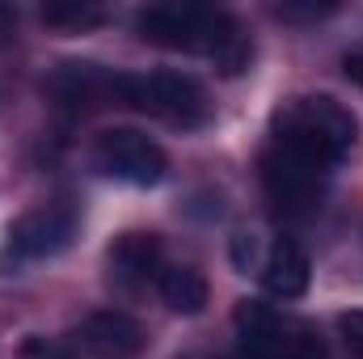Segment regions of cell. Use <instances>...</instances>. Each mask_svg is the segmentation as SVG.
Returning a JSON list of instances; mask_svg holds the SVG:
<instances>
[{"instance_id": "obj_11", "label": "cell", "mask_w": 363, "mask_h": 359, "mask_svg": "<svg viewBox=\"0 0 363 359\" xmlns=\"http://www.w3.org/2000/svg\"><path fill=\"white\" fill-rule=\"evenodd\" d=\"M262 283H267V292L279 296V300H300L304 292H308V279H313V263H308V254H304V245L300 241H291V237H279L271 250H267V258H262Z\"/></svg>"}, {"instance_id": "obj_15", "label": "cell", "mask_w": 363, "mask_h": 359, "mask_svg": "<svg viewBox=\"0 0 363 359\" xmlns=\"http://www.w3.org/2000/svg\"><path fill=\"white\" fill-rule=\"evenodd\" d=\"M233 267L241 270V275H250V270H262L258 241H254L250 233H237V237H233Z\"/></svg>"}, {"instance_id": "obj_4", "label": "cell", "mask_w": 363, "mask_h": 359, "mask_svg": "<svg viewBox=\"0 0 363 359\" xmlns=\"http://www.w3.org/2000/svg\"><path fill=\"white\" fill-rule=\"evenodd\" d=\"M325 178H330V170H321V165H313L279 144H271L262 157V190H267L271 207L287 220H308L321 207Z\"/></svg>"}, {"instance_id": "obj_8", "label": "cell", "mask_w": 363, "mask_h": 359, "mask_svg": "<svg viewBox=\"0 0 363 359\" xmlns=\"http://www.w3.org/2000/svg\"><path fill=\"white\" fill-rule=\"evenodd\" d=\"M161 258H165V245L157 233H144V228H131L123 237H114V245L106 250V267L110 279L127 292H140L148 287L152 279H161Z\"/></svg>"}, {"instance_id": "obj_14", "label": "cell", "mask_w": 363, "mask_h": 359, "mask_svg": "<svg viewBox=\"0 0 363 359\" xmlns=\"http://www.w3.org/2000/svg\"><path fill=\"white\" fill-rule=\"evenodd\" d=\"M283 359H330L321 334L308 326V321H291V334H287V347H283Z\"/></svg>"}, {"instance_id": "obj_1", "label": "cell", "mask_w": 363, "mask_h": 359, "mask_svg": "<svg viewBox=\"0 0 363 359\" xmlns=\"http://www.w3.org/2000/svg\"><path fill=\"white\" fill-rule=\"evenodd\" d=\"M135 34L165 51L207 55L224 77H241L254 55L241 26L228 13L203 4H148L135 13Z\"/></svg>"}, {"instance_id": "obj_17", "label": "cell", "mask_w": 363, "mask_h": 359, "mask_svg": "<svg viewBox=\"0 0 363 359\" xmlns=\"http://www.w3.org/2000/svg\"><path fill=\"white\" fill-rule=\"evenodd\" d=\"M283 21H313V17H330L334 4H279L274 9Z\"/></svg>"}, {"instance_id": "obj_16", "label": "cell", "mask_w": 363, "mask_h": 359, "mask_svg": "<svg viewBox=\"0 0 363 359\" xmlns=\"http://www.w3.org/2000/svg\"><path fill=\"white\" fill-rule=\"evenodd\" d=\"M338 330H342V343H347V351L351 359H363V313H342L338 317Z\"/></svg>"}, {"instance_id": "obj_13", "label": "cell", "mask_w": 363, "mask_h": 359, "mask_svg": "<svg viewBox=\"0 0 363 359\" xmlns=\"http://www.w3.org/2000/svg\"><path fill=\"white\" fill-rule=\"evenodd\" d=\"M101 21H106V9L81 4V0H60V4H47L43 9V26L64 30V34H85V30L101 26Z\"/></svg>"}, {"instance_id": "obj_10", "label": "cell", "mask_w": 363, "mask_h": 359, "mask_svg": "<svg viewBox=\"0 0 363 359\" xmlns=\"http://www.w3.org/2000/svg\"><path fill=\"white\" fill-rule=\"evenodd\" d=\"M64 106H118V72H106L97 64H60L47 81Z\"/></svg>"}, {"instance_id": "obj_9", "label": "cell", "mask_w": 363, "mask_h": 359, "mask_svg": "<svg viewBox=\"0 0 363 359\" xmlns=\"http://www.w3.org/2000/svg\"><path fill=\"white\" fill-rule=\"evenodd\" d=\"M233 330H237V347L245 359H283L291 317L274 313L262 300H241L233 313Z\"/></svg>"}, {"instance_id": "obj_19", "label": "cell", "mask_w": 363, "mask_h": 359, "mask_svg": "<svg viewBox=\"0 0 363 359\" xmlns=\"http://www.w3.org/2000/svg\"><path fill=\"white\" fill-rule=\"evenodd\" d=\"M342 72H347V81H351V85H359V89H363V55H347Z\"/></svg>"}, {"instance_id": "obj_3", "label": "cell", "mask_w": 363, "mask_h": 359, "mask_svg": "<svg viewBox=\"0 0 363 359\" xmlns=\"http://www.w3.org/2000/svg\"><path fill=\"white\" fill-rule=\"evenodd\" d=\"M118 106H131L140 114H152L169 127L194 131L211 123L207 89L186 72H118Z\"/></svg>"}, {"instance_id": "obj_20", "label": "cell", "mask_w": 363, "mask_h": 359, "mask_svg": "<svg viewBox=\"0 0 363 359\" xmlns=\"http://www.w3.org/2000/svg\"><path fill=\"white\" fill-rule=\"evenodd\" d=\"M13 26H17V13H13L9 4H0V38H9V34H13Z\"/></svg>"}, {"instance_id": "obj_18", "label": "cell", "mask_w": 363, "mask_h": 359, "mask_svg": "<svg viewBox=\"0 0 363 359\" xmlns=\"http://www.w3.org/2000/svg\"><path fill=\"white\" fill-rule=\"evenodd\" d=\"M26 359H68V355H64L60 347H47L43 338H30V343H26Z\"/></svg>"}, {"instance_id": "obj_12", "label": "cell", "mask_w": 363, "mask_h": 359, "mask_svg": "<svg viewBox=\"0 0 363 359\" xmlns=\"http://www.w3.org/2000/svg\"><path fill=\"white\" fill-rule=\"evenodd\" d=\"M157 292L169 304V313H178V317H199L207 309V300H211L207 279L194 267H165L161 279H157Z\"/></svg>"}, {"instance_id": "obj_7", "label": "cell", "mask_w": 363, "mask_h": 359, "mask_svg": "<svg viewBox=\"0 0 363 359\" xmlns=\"http://www.w3.org/2000/svg\"><path fill=\"white\" fill-rule=\"evenodd\" d=\"M72 343L89 359H140L148 347V334L135 317H127L118 309H101L72 330Z\"/></svg>"}, {"instance_id": "obj_6", "label": "cell", "mask_w": 363, "mask_h": 359, "mask_svg": "<svg viewBox=\"0 0 363 359\" xmlns=\"http://www.w3.org/2000/svg\"><path fill=\"white\" fill-rule=\"evenodd\" d=\"M77 228H81V216L72 203H47V207H34L26 211L21 220L9 224L4 233V254L13 263H43V258H55L64 254L72 241H77Z\"/></svg>"}, {"instance_id": "obj_5", "label": "cell", "mask_w": 363, "mask_h": 359, "mask_svg": "<svg viewBox=\"0 0 363 359\" xmlns=\"http://www.w3.org/2000/svg\"><path fill=\"white\" fill-rule=\"evenodd\" d=\"M93 165L114 182H127V186H157V182L169 174V157L165 148L135 131V127H110L97 136L93 144Z\"/></svg>"}, {"instance_id": "obj_2", "label": "cell", "mask_w": 363, "mask_h": 359, "mask_svg": "<svg viewBox=\"0 0 363 359\" xmlns=\"http://www.w3.org/2000/svg\"><path fill=\"white\" fill-rule=\"evenodd\" d=\"M359 140V123L355 114L330 97V93H308V97H291L279 114H274V140L279 148L321 165V170H334L338 161H347V153L355 148Z\"/></svg>"}]
</instances>
